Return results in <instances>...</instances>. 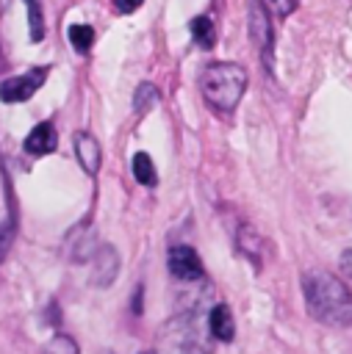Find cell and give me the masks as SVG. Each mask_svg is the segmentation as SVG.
I'll return each instance as SVG.
<instances>
[{
    "instance_id": "1",
    "label": "cell",
    "mask_w": 352,
    "mask_h": 354,
    "mask_svg": "<svg viewBox=\"0 0 352 354\" xmlns=\"http://www.w3.org/2000/svg\"><path fill=\"white\" fill-rule=\"evenodd\" d=\"M302 293L310 318H316L319 324L327 326L352 324V293L330 271H308L302 277Z\"/></svg>"
},
{
    "instance_id": "3",
    "label": "cell",
    "mask_w": 352,
    "mask_h": 354,
    "mask_svg": "<svg viewBox=\"0 0 352 354\" xmlns=\"http://www.w3.org/2000/svg\"><path fill=\"white\" fill-rule=\"evenodd\" d=\"M200 91L205 102L219 113H233L247 91V69L241 64L216 61L200 72Z\"/></svg>"
},
{
    "instance_id": "8",
    "label": "cell",
    "mask_w": 352,
    "mask_h": 354,
    "mask_svg": "<svg viewBox=\"0 0 352 354\" xmlns=\"http://www.w3.org/2000/svg\"><path fill=\"white\" fill-rule=\"evenodd\" d=\"M58 147V136H55V127L50 122H39L28 136H25V152L28 155H50L53 149Z\"/></svg>"
},
{
    "instance_id": "16",
    "label": "cell",
    "mask_w": 352,
    "mask_h": 354,
    "mask_svg": "<svg viewBox=\"0 0 352 354\" xmlns=\"http://www.w3.org/2000/svg\"><path fill=\"white\" fill-rule=\"evenodd\" d=\"M28 6V30H30V41H42L44 39V14H42V3L39 0H22Z\"/></svg>"
},
{
    "instance_id": "23",
    "label": "cell",
    "mask_w": 352,
    "mask_h": 354,
    "mask_svg": "<svg viewBox=\"0 0 352 354\" xmlns=\"http://www.w3.org/2000/svg\"><path fill=\"white\" fill-rule=\"evenodd\" d=\"M144 354H155V351H144Z\"/></svg>"
},
{
    "instance_id": "4",
    "label": "cell",
    "mask_w": 352,
    "mask_h": 354,
    "mask_svg": "<svg viewBox=\"0 0 352 354\" xmlns=\"http://www.w3.org/2000/svg\"><path fill=\"white\" fill-rule=\"evenodd\" d=\"M249 36L252 44L261 53L263 66L272 72V58H274V30H272V17L261 0H252L249 6Z\"/></svg>"
},
{
    "instance_id": "15",
    "label": "cell",
    "mask_w": 352,
    "mask_h": 354,
    "mask_svg": "<svg viewBox=\"0 0 352 354\" xmlns=\"http://www.w3.org/2000/svg\"><path fill=\"white\" fill-rule=\"evenodd\" d=\"M158 100H161L158 88H155L152 83L144 80V83H139L136 91H133V111H136V113H147L150 108L158 105Z\"/></svg>"
},
{
    "instance_id": "5",
    "label": "cell",
    "mask_w": 352,
    "mask_h": 354,
    "mask_svg": "<svg viewBox=\"0 0 352 354\" xmlns=\"http://www.w3.org/2000/svg\"><path fill=\"white\" fill-rule=\"evenodd\" d=\"M44 77H47V69H30V72H25V75H14V77H6L3 83H0V100L3 102H8V105H14V102H25V100H30L36 91H39V86L44 83Z\"/></svg>"
},
{
    "instance_id": "21",
    "label": "cell",
    "mask_w": 352,
    "mask_h": 354,
    "mask_svg": "<svg viewBox=\"0 0 352 354\" xmlns=\"http://www.w3.org/2000/svg\"><path fill=\"white\" fill-rule=\"evenodd\" d=\"M141 3H144V0H114V6H116L119 14H133Z\"/></svg>"
},
{
    "instance_id": "13",
    "label": "cell",
    "mask_w": 352,
    "mask_h": 354,
    "mask_svg": "<svg viewBox=\"0 0 352 354\" xmlns=\"http://www.w3.org/2000/svg\"><path fill=\"white\" fill-rule=\"evenodd\" d=\"M236 243H238V252L244 257H249L252 263L261 260V252H263V241L258 235V230L252 224H241L238 227V235H236Z\"/></svg>"
},
{
    "instance_id": "14",
    "label": "cell",
    "mask_w": 352,
    "mask_h": 354,
    "mask_svg": "<svg viewBox=\"0 0 352 354\" xmlns=\"http://www.w3.org/2000/svg\"><path fill=\"white\" fill-rule=\"evenodd\" d=\"M130 171H133V177H136V183H141V185H147V188H152V185L158 183L152 158H150L147 152H136V155H133V160H130Z\"/></svg>"
},
{
    "instance_id": "7",
    "label": "cell",
    "mask_w": 352,
    "mask_h": 354,
    "mask_svg": "<svg viewBox=\"0 0 352 354\" xmlns=\"http://www.w3.org/2000/svg\"><path fill=\"white\" fill-rule=\"evenodd\" d=\"M119 274V252L111 243L97 246V252L91 254V271H89V282L94 288H108Z\"/></svg>"
},
{
    "instance_id": "19",
    "label": "cell",
    "mask_w": 352,
    "mask_h": 354,
    "mask_svg": "<svg viewBox=\"0 0 352 354\" xmlns=\"http://www.w3.org/2000/svg\"><path fill=\"white\" fill-rule=\"evenodd\" d=\"M261 3L266 6L269 14H274V17H288V14L297 8L299 0H261Z\"/></svg>"
},
{
    "instance_id": "6",
    "label": "cell",
    "mask_w": 352,
    "mask_h": 354,
    "mask_svg": "<svg viewBox=\"0 0 352 354\" xmlns=\"http://www.w3.org/2000/svg\"><path fill=\"white\" fill-rule=\"evenodd\" d=\"M169 271L180 282H202L205 279L202 260L191 246H172L169 249Z\"/></svg>"
},
{
    "instance_id": "2",
    "label": "cell",
    "mask_w": 352,
    "mask_h": 354,
    "mask_svg": "<svg viewBox=\"0 0 352 354\" xmlns=\"http://www.w3.org/2000/svg\"><path fill=\"white\" fill-rule=\"evenodd\" d=\"M211 329L208 318L200 315V310H186L177 313L175 318L166 321V326L158 335V346L152 348L155 354H211Z\"/></svg>"
},
{
    "instance_id": "12",
    "label": "cell",
    "mask_w": 352,
    "mask_h": 354,
    "mask_svg": "<svg viewBox=\"0 0 352 354\" xmlns=\"http://www.w3.org/2000/svg\"><path fill=\"white\" fill-rule=\"evenodd\" d=\"M188 30H191V39L200 50H213L216 47V25H213L211 17H205V14L194 17L188 22Z\"/></svg>"
},
{
    "instance_id": "9",
    "label": "cell",
    "mask_w": 352,
    "mask_h": 354,
    "mask_svg": "<svg viewBox=\"0 0 352 354\" xmlns=\"http://www.w3.org/2000/svg\"><path fill=\"white\" fill-rule=\"evenodd\" d=\"M208 329H211V337L219 340V343H230L236 337V324H233V313L227 304H213L211 313H208Z\"/></svg>"
},
{
    "instance_id": "18",
    "label": "cell",
    "mask_w": 352,
    "mask_h": 354,
    "mask_svg": "<svg viewBox=\"0 0 352 354\" xmlns=\"http://www.w3.org/2000/svg\"><path fill=\"white\" fill-rule=\"evenodd\" d=\"M42 354H80L75 337L69 335H53L47 343H44V351Z\"/></svg>"
},
{
    "instance_id": "17",
    "label": "cell",
    "mask_w": 352,
    "mask_h": 354,
    "mask_svg": "<svg viewBox=\"0 0 352 354\" xmlns=\"http://www.w3.org/2000/svg\"><path fill=\"white\" fill-rule=\"evenodd\" d=\"M69 41H72V47L78 53H89L91 44H94V28L91 25H83V22L69 25Z\"/></svg>"
},
{
    "instance_id": "20",
    "label": "cell",
    "mask_w": 352,
    "mask_h": 354,
    "mask_svg": "<svg viewBox=\"0 0 352 354\" xmlns=\"http://www.w3.org/2000/svg\"><path fill=\"white\" fill-rule=\"evenodd\" d=\"M14 216L0 227V260L6 257V252H8V246H11V241H14Z\"/></svg>"
},
{
    "instance_id": "22",
    "label": "cell",
    "mask_w": 352,
    "mask_h": 354,
    "mask_svg": "<svg viewBox=\"0 0 352 354\" xmlns=\"http://www.w3.org/2000/svg\"><path fill=\"white\" fill-rule=\"evenodd\" d=\"M341 271H344V277L352 279V249H346V252L341 254Z\"/></svg>"
},
{
    "instance_id": "10",
    "label": "cell",
    "mask_w": 352,
    "mask_h": 354,
    "mask_svg": "<svg viewBox=\"0 0 352 354\" xmlns=\"http://www.w3.org/2000/svg\"><path fill=\"white\" fill-rule=\"evenodd\" d=\"M75 152H78V160H80L83 171L86 174H97L100 160H103V152H100L97 138L89 136V133H78L75 136Z\"/></svg>"
},
{
    "instance_id": "11",
    "label": "cell",
    "mask_w": 352,
    "mask_h": 354,
    "mask_svg": "<svg viewBox=\"0 0 352 354\" xmlns=\"http://www.w3.org/2000/svg\"><path fill=\"white\" fill-rule=\"evenodd\" d=\"M97 252V243H94V235L91 230H72L69 238H67V254L72 263H86L91 260V254Z\"/></svg>"
}]
</instances>
